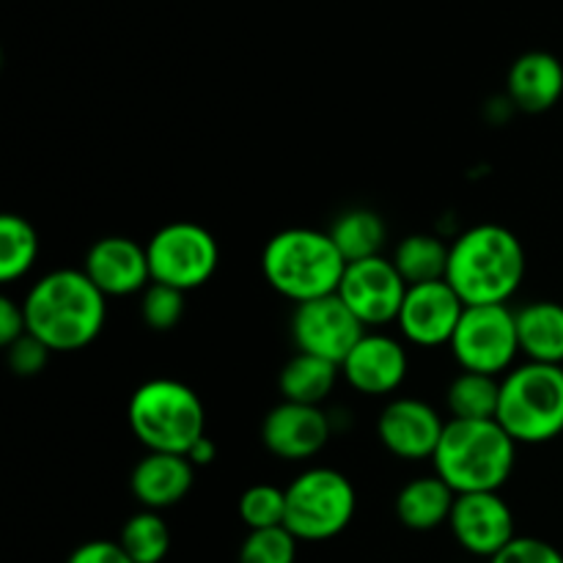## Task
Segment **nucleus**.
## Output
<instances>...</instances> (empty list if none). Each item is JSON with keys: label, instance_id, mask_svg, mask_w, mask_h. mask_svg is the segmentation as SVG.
<instances>
[{"label": "nucleus", "instance_id": "1a4fd4ad", "mask_svg": "<svg viewBox=\"0 0 563 563\" xmlns=\"http://www.w3.org/2000/svg\"><path fill=\"white\" fill-rule=\"evenodd\" d=\"M449 346L462 372L509 374L520 355L517 311L509 306H465Z\"/></svg>", "mask_w": 563, "mask_h": 563}, {"label": "nucleus", "instance_id": "72a5a7b5", "mask_svg": "<svg viewBox=\"0 0 563 563\" xmlns=\"http://www.w3.org/2000/svg\"><path fill=\"white\" fill-rule=\"evenodd\" d=\"M25 333H27L25 308H22V302L11 300L9 295H3L0 297V344L9 350V346L16 344Z\"/></svg>", "mask_w": 563, "mask_h": 563}, {"label": "nucleus", "instance_id": "6ab92c4d", "mask_svg": "<svg viewBox=\"0 0 563 563\" xmlns=\"http://www.w3.org/2000/svg\"><path fill=\"white\" fill-rule=\"evenodd\" d=\"M506 93L520 113H548L563 97V64L544 49L522 53L506 75Z\"/></svg>", "mask_w": 563, "mask_h": 563}, {"label": "nucleus", "instance_id": "9b49d317", "mask_svg": "<svg viewBox=\"0 0 563 563\" xmlns=\"http://www.w3.org/2000/svg\"><path fill=\"white\" fill-rule=\"evenodd\" d=\"M407 289L410 286L405 284L396 264L385 256H374L346 264L335 295L361 319L363 328H385L399 319Z\"/></svg>", "mask_w": 563, "mask_h": 563}, {"label": "nucleus", "instance_id": "f3484780", "mask_svg": "<svg viewBox=\"0 0 563 563\" xmlns=\"http://www.w3.org/2000/svg\"><path fill=\"white\" fill-rule=\"evenodd\" d=\"M410 368L405 344L388 333H366L341 363V377L363 396H388L401 388Z\"/></svg>", "mask_w": 563, "mask_h": 563}, {"label": "nucleus", "instance_id": "2f4dec72", "mask_svg": "<svg viewBox=\"0 0 563 563\" xmlns=\"http://www.w3.org/2000/svg\"><path fill=\"white\" fill-rule=\"evenodd\" d=\"M5 355H9V368L16 377H36V374L44 372V366H47L53 352H49L47 344H42L36 335L25 333L16 344H11L9 350H5Z\"/></svg>", "mask_w": 563, "mask_h": 563}, {"label": "nucleus", "instance_id": "5701e85b", "mask_svg": "<svg viewBox=\"0 0 563 563\" xmlns=\"http://www.w3.org/2000/svg\"><path fill=\"white\" fill-rule=\"evenodd\" d=\"M330 240L335 242L346 264L363 262V258L383 256L385 240H388V225L374 209L355 207L335 214L328 229Z\"/></svg>", "mask_w": 563, "mask_h": 563}, {"label": "nucleus", "instance_id": "b1692460", "mask_svg": "<svg viewBox=\"0 0 563 563\" xmlns=\"http://www.w3.org/2000/svg\"><path fill=\"white\" fill-rule=\"evenodd\" d=\"M449 256L451 245H445L440 236L407 234L405 240L396 245V253L390 262L396 264V269H399V275L405 278L407 286H418L445 280V273H449Z\"/></svg>", "mask_w": 563, "mask_h": 563}, {"label": "nucleus", "instance_id": "39448f33", "mask_svg": "<svg viewBox=\"0 0 563 563\" xmlns=\"http://www.w3.org/2000/svg\"><path fill=\"white\" fill-rule=\"evenodd\" d=\"M137 443L157 454H185L207 434V410L190 385L157 377L143 383L126 407Z\"/></svg>", "mask_w": 563, "mask_h": 563}, {"label": "nucleus", "instance_id": "dca6fc26", "mask_svg": "<svg viewBox=\"0 0 563 563\" xmlns=\"http://www.w3.org/2000/svg\"><path fill=\"white\" fill-rule=\"evenodd\" d=\"M82 273L93 280L104 297H130L146 291L152 284L146 245H137L130 236H102L88 247L82 258Z\"/></svg>", "mask_w": 563, "mask_h": 563}, {"label": "nucleus", "instance_id": "9d476101", "mask_svg": "<svg viewBox=\"0 0 563 563\" xmlns=\"http://www.w3.org/2000/svg\"><path fill=\"white\" fill-rule=\"evenodd\" d=\"M363 335L366 328L339 295L300 302L291 313V341L297 352L324 357L339 366Z\"/></svg>", "mask_w": 563, "mask_h": 563}, {"label": "nucleus", "instance_id": "393cba45", "mask_svg": "<svg viewBox=\"0 0 563 563\" xmlns=\"http://www.w3.org/2000/svg\"><path fill=\"white\" fill-rule=\"evenodd\" d=\"M445 405L456 421H493L500 407V379L489 374L460 372L451 379Z\"/></svg>", "mask_w": 563, "mask_h": 563}, {"label": "nucleus", "instance_id": "a878e982", "mask_svg": "<svg viewBox=\"0 0 563 563\" xmlns=\"http://www.w3.org/2000/svg\"><path fill=\"white\" fill-rule=\"evenodd\" d=\"M38 258V234L22 214L0 218V280L14 284L25 278Z\"/></svg>", "mask_w": 563, "mask_h": 563}, {"label": "nucleus", "instance_id": "412c9836", "mask_svg": "<svg viewBox=\"0 0 563 563\" xmlns=\"http://www.w3.org/2000/svg\"><path fill=\"white\" fill-rule=\"evenodd\" d=\"M517 339L528 363L563 366V306L533 300L517 311Z\"/></svg>", "mask_w": 563, "mask_h": 563}, {"label": "nucleus", "instance_id": "4468645a", "mask_svg": "<svg viewBox=\"0 0 563 563\" xmlns=\"http://www.w3.org/2000/svg\"><path fill=\"white\" fill-rule=\"evenodd\" d=\"M462 313L465 302L451 289L449 280H434L407 289L396 324L410 344L432 350V346L451 344Z\"/></svg>", "mask_w": 563, "mask_h": 563}, {"label": "nucleus", "instance_id": "ddd939ff", "mask_svg": "<svg viewBox=\"0 0 563 563\" xmlns=\"http://www.w3.org/2000/svg\"><path fill=\"white\" fill-rule=\"evenodd\" d=\"M445 423L449 421H443V416L429 401L399 396V399L388 401L385 410L379 412L377 434L385 451L394 454L396 460L421 462L434 456L445 432Z\"/></svg>", "mask_w": 563, "mask_h": 563}, {"label": "nucleus", "instance_id": "bb28decb", "mask_svg": "<svg viewBox=\"0 0 563 563\" xmlns=\"http://www.w3.org/2000/svg\"><path fill=\"white\" fill-rule=\"evenodd\" d=\"M119 544L132 563H163L170 550L168 522L163 520L159 511L141 509L124 522Z\"/></svg>", "mask_w": 563, "mask_h": 563}, {"label": "nucleus", "instance_id": "f03ea898", "mask_svg": "<svg viewBox=\"0 0 563 563\" xmlns=\"http://www.w3.org/2000/svg\"><path fill=\"white\" fill-rule=\"evenodd\" d=\"M526 247L515 231L478 223L451 242L445 280L465 306H509L526 280Z\"/></svg>", "mask_w": 563, "mask_h": 563}, {"label": "nucleus", "instance_id": "7ed1b4c3", "mask_svg": "<svg viewBox=\"0 0 563 563\" xmlns=\"http://www.w3.org/2000/svg\"><path fill=\"white\" fill-rule=\"evenodd\" d=\"M517 443L498 421H456L449 418L432 456L434 473L454 489L465 493H500L511 478Z\"/></svg>", "mask_w": 563, "mask_h": 563}, {"label": "nucleus", "instance_id": "c85d7f7f", "mask_svg": "<svg viewBox=\"0 0 563 563\" xmlns=\"http://www.w3.org/2000/svg\"><path fill=\"white\" fill-rule=\"evenodd\" d=\"M185 317V291L165 284H148L141 297V319L154 333H168Z\"/></svg>", "mask_w": 563, "mask_h": 563}, {"label": "nucleus", "instance_id": "2eb2a0df", "mask_svg": "<svg viewBox=\"0 0 563 563\" xmlns=\"http://www.w3.org/2000/svg\"><path fill=\"white\" fill-rule=\"evenodd\" d=\"M333 423L322 407L280 401L264 416L262 443L278 460L302 462L317 456L330 443Z\"/></svg>", "mask_w": 563, "mask_h": 563}, {"label": "nucleus", "instance_id": "aec40b11", "mask_svg": "<svg viewBox=\"0 0 563 563\" xmlns=\"http://www.w3.org/2000/svg\"><path fill=\"white\" fill-rule=\"evenodd\" d=\"M456 504V493L438 476L410 478L396 495V517L405 528L427 533L449 522L451 509Z\"/></svg>", "mask_w": 563, "mask_h": 563}, {"label": "nucleus", "instance_id": "7c9ffc66", "mask_svg": "<svg viewBox=\"0 0 563 563\" xmlns=\"http://www.w3.org/2000/svg\"><path fill=\"white\" fill-rule=\"evenodd\" d=\"M489 563H563V553L537 537H517Z\"/></svg>", "mask_w": 563, "mask_h": 563}, {"label": "nucleus", "instance_id": "4be33fe9", "mask_svg": "<svg viewBox=\"0 0 563 563\" xmlns=\"http://www.w3.org/2000/svg\"><path fill=\"white\" fill-rule=\"evenodd\" d=\"M341 377L339 363H330L324 357L306 355L297 352L286 361V366L278 374V390L284 401H295V405H311L322 407L335 390V383Z\"/></svg>", "mask_w": 563, "mask_h": 563}, {"label": "nucleus", "instance_id": "6e6552de", "mask_svg": "<svg viewBox=\"0 0 563 563\" xmlns=\"http://www.w3.org/2000/svg\"><path fill=\"white\" fill-rule=\"evenodd\" d=\"M154 284L192 291L212 280L220 267V245L209 229L192 220H174L154 231L146 245Z\"/></svg>", "mask_w": 563, "mask_h": 563}, {"label": "nucleus", "instance_id": "423d86ee", "mask_svg": "<svg viewBox=\"0 0 563 563\" xmlns=\"http://www.w3.org/2000/svg\"><path fill=\"white\" fill-rule=\"evenodd\" d=\"M495 421L517 445H542L563 434V366L522 363L500 379Z\"/></svg>", "mask_w": 563, "mask_h": 563}, {"label": "nucleus", "instance_id": "0eeeda50", "mask_svg": "<svg viewBox=\"0 0 563 563\" xmlns=\"http://www.w3.org/2000/svg\"><path fill=\"white\" fill-rule=\"evenodd\" d=\"M357 495L350 478L333 467H308L286 487V531L297 542H328L350 528Z\"/></svg>", "mask_w": 563, "mask_h": 563}, {"label": "nucleus", "instance_id": "c756f323", "mask_svg": "<svg viewBox=\"0 0 563 563\" xmlns=\"http://www.w3.org/2000/svg\"><path fill=\"white\" fill-rule=\"evenodd\" d=\"M297 539L286 528L247 531L240 548V563H295Z\"/></svg>", "mask_w": 563, "mask_h": 563}, {"label": "nucleus", "instance_id": "f704fd0d", "mask_svg": "<svg viewBox=\"0 0 563 563\" xmlns=\"http://www.w3.org/2000/svg\"><path fill=\"white\" fill-rule=\"evenodd\" d=\"M214 456H218V443H214V440L209 438V434H203V438L198 440V443L192 445L190 451H187V460H190L196 467L212 465Z\"/></svg>", "mask_w": 563, "mask_h": 563}, {"label": "nucleus", "instance_id": "20e7f679", "mask_svg": "<svg viewBox=\"0 0 563 563\" xmlns=\"http://www.w3.org/2000/svg\"><path fill=\"white\" fill-rule=\"evenodd\" d=\"M346 258L328 231L284 229L262 251V273L280 297L295 306L335 295L344 278Z\"/></svg>", "mask_w": 563, "mask_h": 563}, {"label": "nucleus", "instance_id": "a211bd4d", "mask_svg": "<svg viewBox=\"0 0 563 563\" xmlns=\"http://www.w3.org/2000/svg\"><path fill=\"white\" fill-rule=\"evenodd\" d=\"M196 484V465L185 454L146 451L130 473V489L143 509L165 511L181 504Z\"/></svg>", "mask_w": 563, "mask_h": 563}, {"label": "nucleus", "instance_id": "f257e3e1", "mask_svg": "<svg viewBox=\"0 0 563 563\" xmlns=\"http://www.w3.org/2000/svg\"><path fill=\"white\" fill-rule=\"evenodd\" d=\"M27 333L49 352L86 350L102 333L108 319V297L82 269H53L27 289Z\"/></svg>", "mask_w": 563, "mask_h": 563}, {"label": "nucleus", "instance_id": "cd10ccee", "mask_svg": "<svg viewBox=\"0 0 563 563\" xmlns=\"http://www.w3.org/2000/svg\"><path fill=\"white\" fill-rule=\"evenodd\" d=\"M240 520L247 531H267V528H284L286 522V489L275 484H253L242 493Z\"/></svg>", "mask_w": 563, "mask_h": 563}, {"label": "nucleus", "instance_id": "473e14b6", "mask_svg": "<svg viewBox=\"0 0 563 563\" xmlns=\"http://www.w3.org/2000/svg\"><path fill=\"white\" fill-rule=\"evenodd\" d=\"M66 563H132V559L124 553V548L119 542L91 539V542H82L80 548L71 550Z\"/></svg>", "mask_w": 563, "mask_h": 563}, {"label": "nucleus", "instance_id": "f8f14e48", "mask_svg": "<svg viewBox=\"0 0 563 563\" xmlns=\"http://www.w3.org/2000/svg\"><path fill=\"white\" fill-rule=\"evenodd\" d=\"M451 537L465 553L478 559H495L509 542H515V515L500 493L456 495L449 517Z\"/></svg>", "mask_w": 563, "mask_h": 563}]
</instances>
